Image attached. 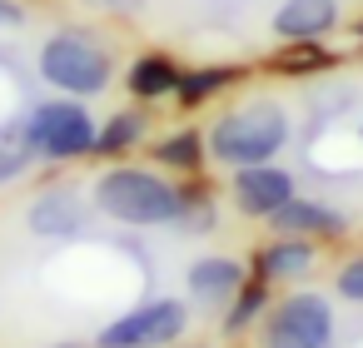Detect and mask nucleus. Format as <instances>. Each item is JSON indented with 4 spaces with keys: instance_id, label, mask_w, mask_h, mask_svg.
Segmentation results:
<instances>
[{
    "instance_id": "nucleus-1",
    "label": "nucleus",
    "mask_w": 363,
    "mask_h": 348,
    "mask_svg": "<svg viewBox=\"0 0 363 348\" xmlns=\"http://www.w3.org/2000/svg\"><path fill=\"white\" fill-rule=\"evenodd\" d=\"M90 204H95V214H105V219H115L125 229H164V224L184 219L189 184H179L160 164L110 159L90 184Z\"/></svg>"
},
{
    "instance_id": "nucleus-2",
    "label": "nucleus",
    "mask_w": 363,
    "mask_h": 348,
    "mask_svg": "<svg viewBox=\"0 0 363 348\" xmlns=\"http://www.w3.org/2000/svg\"><path fill=\"white\" fill-rule=\"evenodd\" d=\"M289 140H294V110L274 95H249L239 105H224L204 130L209 159L224 169L269 164L289 150Z\"/></svg>"
},
{
    "instance_id": "nucleus-3",
    "label": "nucleus",
    "mask_w": 363,
    "mask_h": 348,
    "mask_svg": "<svg viewBox=\"0 0 363 348\" xmlns=\"http://www.w3.org/2000/svg\"><path fill=\"white\" fill-rule=\"evenodd\" d=\"M35 75L70 100H95L115 85L120 75V55L110 50V40H100V30L85 26H60L55 35L40 40L35 50Z\"/></svg>"
},
{
    "instance_id": "nucleus-4",
    "label": "nucleus",
    "mask_w": 363,
    "mask_h": 348,
    "mask_svg": "<svg viewBox=\"0 0 363 348\" xmlns=\"http://www.w3.org/2000/svg\"><path fill=\"white\" fill-rule=\"evenodd\" d=\"M95 140H100V120L90 115L85 100L50 95L21 115V145L35 155V164H75L95 155Z\"/></svg>"
},
{
    "instance_id": "nucleus-5",
    "label": "nucleus",
    "mask_w": 363,
    "mask_h": 348,
    "mask_svg": "<svg viewBox=\"0 0 363 348\" xmlns=\"http://www.w3.org/2000/svg\"><path fill=\"white\" fill-rule=\"evenodd\" d=\"M338 338V313L333 298L318 288H294L269 303L259 318V348H333Z\"/></svg>"
},
{
    "instance_id": "nucleus-6",
    "label": "nucleus",
    "mask_w": 363,
    "mask_h": 348,
    "mask_svg": "<svg viewBox=\"0 0 363 348\" xmlns=\"http://www.w3.org/2000/svg\"><path fill=\"white\" fill-rule=\"evenodd\" d=\"M189 328V303L184 298H145L125 313H115L100 333H95V348H169L179 343Z\"/></svg>"
},
{
    "instance_id": "nucleus-7",
    "label": "nucleus",
    "mask_w": 363,
    "mask_h": 348,
    "mask_svg": "<svg viewBox=\"0 0 363 348\" xmlns=\"http://www.w3.org/2000/svg\"><path fill=\"white\" fill-rule=\"evenodd\" d=\"M95 204L75 189V184H45L30 204H26V229L40 244H75L90 229Z\"/></svg>"
},
{
    "instance_id": "nucleus-8",
    "label": "nucleus",
    "mask_w": 363,
    "mask_h": 348,
    "mask_svg": "<svg viewBox=\"0 0 363 348\" xmlns=\"http://www.w3.org/2000/svg\"><path fill=\"white\" fill-rule=\"evenodd\" d=\"M294 194H298V179H294V169H284L279 159L229 169V204H234V214H244V219L269 224Z\"/></svg>"
},
{
    "instance_id": "nucleus-9",
    "label": "nucleus",
    "mask_w": 363,
    "mask_h": 348,
    "mask_svg": "<svg viewBox=\"0 0 363 348\" xmlns=\"http://www.w3.org/2000/svg\"><path fill=\"white\" fill-rule=\"evenodd\" d=\"M313 269H318V244H313V239H294V234H274V239L259 244L254 259H249V274L264 279L269 288H274V284H298V279H308Z\"/></svg>"
},
{
    "instance_id": "nucleus-10",
    "label": "nucleus",
    "mask_w": 363,
    "mask_h": 348,
    "mask_svg": "<svg viewBox=\"0 0 363 348\" xmlns=\"http://www.w3.org/2000/svg\"><path fill=\"white\" fill-rule=\"evenodd\" d=\"M343 26V0H284L269 16V35L279 45L289 40H328Z\"/></svg>"
},
{
    "instance_id": "nucleus-11",
    "label": "nucleus",
    "mask_w": 363,
    "mask_h": 348,
    "mask_svg": "<svg viewBox=\"0 0 363 348\" xmlns=\"http://www.w3.org/2000/svg\"><path fill=\"white\" fill-rule=\"evenodd\" d=\"M274 234H294V239H313V244H333L348 234V214L323 204V199H308V194H294L274 219H269Z\"/></svg>"
},
{
    "instance_id": "nucleus-12",
    "label": "nucleus",
    "mask_w": 363,
    "mask_h": 348,
    "mask_svg": "<svg viewBox=\"0 0 363 348\" xmlns=\"http://www.w3.org/2000/svg\"><path fill=\"white\" fill-rule=\"evenodd\" d=\"M244 284H249V269H244V259H234V254H204V259H194V264L184 269V288H189V298L204 303V308H224Z\"/></svg>"
},
{
    "instance_id": "nucleus-13",
    "label": "nucleus",
    "mask_w": 363,
    "mask_h": 348,
    "mask_svg": "<svg viewBox=\"0 0 363 348\" xmlns=\"http://www.w3.org/2000/svg\"><path fill=\"white\" fill-rule=\"evenodd\" d=\"M179 75H184V65H179L174 55L145 50V55H135V60L125 65V90H130V100H140V105H164V100H174V90H179Z\"/></svg>"
},
{
    "instance_id": "nucleus-14",
    "label": "nucleus",
    "mask_w": 363,
    "mask_h": 348,
    "mask_svg": "<svg viewBox=\"0 0 363 348\" xmlns=\"http://www.w3.org/2000/svg\"><path fill=\"white\" fill-rule=\"evenodd\" d=\"M150 159H155L164 174H174V179H194V174L204 169V159H209L204 130H194V125H179V130H164V135H155V140H150Z\"/></svg>"
},
{
    "instance_id": "nucleus-15",
    "label": "nucleus",
    "mask_w": 363,
    "mask_h": 348,
    "mask_svg": "<svg viewBox=\"0 0 363 348\" xmlns=\"http://www.w3.org/2000/svg\"><path fill=\"white\" fill-rule=\"evenodd\" d=\"M150 105H120L115 115H105L100 120V140H95V155L100 159H125V155H135L140 145H150Z\"/></svg>"
},
{
    "instance_id": "nucleus-16",
    "label": "nucleus",
    "mask_w": 363,
    "mask_h": 348,
    "mask_svg": "<svg viewBox=\"0 0 363 348\" xmlns=\"http://www.w3.org/2000/svg\"><path fill=\"white\" fill-rule=\"evenodd\" d=\"M269 70H279L289 80H313V75L333 70V50L323 40H289L269 55Z\"/></svg>"
},
{
    "instance_id": "nucleus-17",
    "label": "nucleus",
    "mask_w": 363,
    "mask_h": 348,
    "mask_svg": "<svg viewBox=\"0 0 363 348\" xmlns=\"http://www.w3.org/2000/svg\"><path fill=\"white\" fill-rule=\"evenodd\" d=\"M239 75H244L239 65H194V70H184V75H179L174 105H179V110H199V105H209L219 90H229Z\"/></svg>"
},
{
    "instance_id": "nucleus-18",
    "label": "nucleus",
    "mask_w": 363,
    "mask_h": 348,
    "mask_svg": "<svg viewBox=\"0 0 363 348\" xmlns=\"http://www.w3.org/2000/svg\"><path fill=\"white\" fill-rule=\"evenodd\" d=\"M269 303H274V298H269V284L249 274V284L224 303V333H229V338H239L244 328H259V318L269 313Z\"/></svg>"
},
{
    "instance_id": "nucleus-19",
    "label": "nucleus",
    "mask_w": 363,
    "mask_h": 348,
    "mask_svg": "<svg viewBox=\"0 0 363 348\" xmlns=\"http://www.w3.org/2000/svg\"><path fill=\"white\" fill-rule=\"evenodd\" d=\"M30 169H35V155L21 145V135L0 140V189H6V184H16V179H26Z\"/></svg>"
},
{
    "instance_id": "nucleus-20",
    "label": "nucleus",
    "mask_w": 363,
    "mask_h": 348,
    "mask_svg": "<svg viewBox=\"0 0 363 348\" xmlns=\"http://www.w3.org/2000/svg\"><path fill=\"white\" fill-rule=\"evenodd\" d=\"M333 293L348 298V303H363V254H353V259L338 264V274H333Z\"/></svg>"
},
{
    "instance_id": "nucleus-21",
    "label": "nucleus",
    "mask_w": 363,
    "mask_h": 348,
    "mask_svg": "<svg viewBox=\"0 0 363 348\" xmlns=\"http://www.w3.org/2000/svg\"><path fill=\"white\" fill-rule=\"evenodd\" d=\"M85 11H100V16H115V21H135L150 11V0H75Z\"/></svg>"
},
{
    "instance_id": "nucleus-22",
    "label": "nucleus",
    "mask_w": 363,
    "mask_h": 348,
    "mask_svg": "<svg viewBox=\"0 0 363 348\" xmlns=\"http://www.w3.org/2000/svg\"><path fill=\"white\" fill-rule=\"evenodd\" d=\"M30 21V11L21 6V0H0V35H11V30H21Z\"/></svg>"
},
{
    "instance_id": "nucleus-23",
    "label": "nucleus",
    "mask_w": 363,
    "mask_h": 348,
    "mask_svg": "<svg viewBox=\"0 0 363 348\" xmlns=\"http://www.w3.org/2000/svg\"><path fill=\"white\" fill-rule=\"evenodd\" d=\"M50 348H85L80 338H65V343H50Z\"/></svg>"
},
{
    "instance_id": "nucleus-24",
    "label": "nucleus",
    "mask_w": 363,
    "mask_h": 348,
    "mask_svg": "<svg viewBox=\"0 0 363 348\" xmlns=\"http://www.w3.org/2000/svg\"><path fill=\"white\" fill-rule=\"evenodd\" d=\"M358 40H363V21H358Z\"/></svg>"
}]
</instances>
